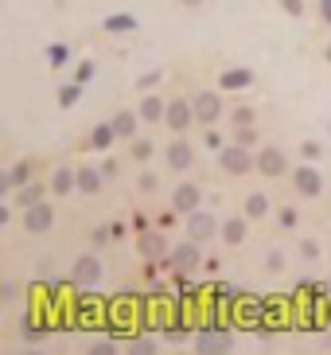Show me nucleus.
<instances>
[{"mask_svg": "<svg viewBox=\"0 0 331 355\" xmlns=\"http://www.w3.org/2000/svg\"><path fill=\"white\" fill-rule=\"evenodd\" d=\"M218 168L226 176H246V172H258V152H249V145H238V141H226L218 148Z\"/></svg>", "mask_w": 331, "mask_h": 355, "instance_id": "f257e3e1", "label": "nucleus"}, {"mask_svg": "<svg viewBox=\"0 0 331 355\" xmlns=\"http://www.w3.org/2000/svg\"><path fill=\"white\" fill-rule=\"evenodd\" d=\"M203 242H195V238H183L179 246H172V254H168V262L164 266H172L176 273H195V270H203Z\"/></svg>", "mask_w": 331, "mask_h": 355, "instance_id": "f03ea898", "label": "nucleus"}, {"mask_svg": "<svg viewBox=\"0 0 331 355\" xmlns=\"http://www.w3.org/2000/svg\"><path fill=\"white\" fill-rule=\"evenodd\" d=\"M102 277H106V266H102L98 250H94V254L74 257V266H71V282L78 285V289H98V285H102Z\"/></svg>", "mask_w": 331, "mask_h": 355, "instance_id": "7ed1b4c3", "label": "nucleus"}, {"mask_svg": "<svg viewBox=\"0 0 331 355\" xmlns=\"http://www.w3.org/2000/svg\"><path fill=\"white\" fill-rule=\"evenodd\" d=\"M293 187H296V196H304V199L323 196V172L316 168V160L296 164V168H293Z\"/></svg>", "mask_w": 331, "mask_h": 355, "instance_id": "20e7f679", "label": "nucleus"}, {"mask_svg": "<svg viewBox=\"0 0 331 355\" xmlns=\"http://www.w3.org/2000/svg\"><path fill=\"white\" fill-rule=\"evenodd\" d=\"M187 219V238H195V242H211V238H218L222 234V222H218V215H211V211H191V215H183Z\"/></svg>", "mask_w": 331, "mask_h": 355, "instance_id": "39448f33", "label": "nucleus"}, {"mask_svg": "<svg viewBox=\"0 0 331 355\" xmlns=\"http://www.w3.org/2000/svg\"><path fill=\"white\" fill-rule=\"evenodd\" d=\"M258 176H293V164H288V157H284V148L277 145H265L258 148Z\"/></svg>", "mask_w": 331, "mask_h": 355, "instance_id": "423d86ee", "label": "nucleus"}, {"mask_svg": "<svg viewBox=\"0 0 331 355\" xmlns=\"http://www.w3.org/2000/svg\"><path fill=\"white\" fill-rule=\"evenodd\" d=\"M191 102H195V117H199L203 129L218 125V117H222V90H199Z\"/></svg>", "mask_w": 331, "mask_h": 355, "instance_id": "0eeeda50", "label": "nucleus"}, {"mask_svg": "<svg viewBox=\"0 0 331 355\" xmlns=\"http://www.w3.org/2000/svg\"><path fill=\"white\" fill-rule=\"evenodd\" d=\"M164 125H168V129H172V133H187L191 125H199V117H195V102H187V98H176V102H168Z\"/></svg>", "mask_w": 331, "mask_h": 355, "instance_id": "6e6552de", "label": "nucleus"}, {"mask_svg": "<svg viewBox=\"0 0 331 355\" xmlns=\"http://www.w3.org/2000/svg\"><path fill=\"white\" fill-rule=\"evenodd\" d=\"M137 250H141L144 262H168V254H172V246H168V238L160 231L137 234Z\"/></svg>", "mask_w": 331, "mask_h": 355, "instance_id": "1a4fd4ad", "label": "nucleus"}, {"mask_svg": "<svg viewBox=\"0 0 331 355\" xmlns=\"http://www.w3.org/2000/svg\"><path fill=\"white\" fill-rule=\"evenodd\" d=\"M55 227V207L51 203H32L24 207V231L27 234H47Z\"/></svg>", "mask_w": 331, "mask_h": 355, "instance_id": "9d476101", "label": "nucleus"}, {"mask_svg": "<svg viewBox=\"0 0 331 355\" xmlns=\"http://www.w3.org/2000/svg\"><path fill=\"white\" fill-rule=\"evenodd\" d=\"M203 207V187L199 184H176L172 192V211L176 215H191V211Z\"/></svg>", "mask_w": 331, "mask_h": 355, "instance_id": "9b49d317", "label": "nucleus"}, {"mask_svg": "<svg viewBox=\"0 0 331 355\" xmlns=\"http://www.w3.org/2000/svg\"><path fill=\"white\" fill-rule=\"evenodd\" d=\"M226 347H230V332H222V328L195 332V352H226Z\"/></svg>", "mask_w": 331, "mask_h": 355, "instance_id": "f8f14e48", "label": "nucleus"}, {"mask_svg": "<svg viewBox=\"0 0 331 355\" xmlns=\"http://www.w3.org/2000/svg\"><path fill=\"white\" fill-rule=\"evenodd\" d=\"M164 160H168V168L172 172H187L191 164H195V148H191L187 141H172L168 152H164Z\"/></svg>", "mask_w": 331, "mask_h": 355, "instance_id": "ddd939ff", "label": "nucleus"}, {"mask_svg": "<svg viewBox=\"0 0 331 355\" xmlns=\"http://www.w3.org/2000/svg\"><path fill=\"white\" fill-rule=\"evenodd\" d=\"M249 222H253V219H249L246 211H242V215H234V219H226L222 222V242L226 246H242L249 238Z\"/></svg>", "mask_w": 331, "mask_h": 355, "instance_id": "4468645a", "label": "nucleus"}, {"mask_svg": "<svg viewBox=\"0 0 331 355\" xmlns=\"http://www.w3.org/2000/svg\"><path fill=\"white\" fill-rule=\"evenodd\" d=\"M253 86V71L249 67H226L218 74V90H249Z\"/></svg>", "mask_w": 331, "mask_h": 355, "instance_id": "2eb2a0df", "label": "nucleus"}, {"mask_svg": "<svg viewBox=\"0 0 331 355\" xmlns=\"http://www.w3.org/2000/svg\"><path fill=\"white\" fill-rule=\"evenodd\" d=\"M137 113H141V122H144V125H156V122H164L168 102H160V98L152 94V90H148V94L141 98V106H137Z\"/></svg>", "mask_w": 331, "mask_h": 355, "instance_id": "dca6fc26", "label": "nucleus"}, {"mask_svg": "<svg viewBox=\"0 0 331 355\" xmlns=\"http://www.w3.org/2000/svg\"><path fill=\"white\" fill-rule=\"evenodd\" d=\"M141 125L144 122H141V113H137V110H117V113H113V129H117L121 141H133Z\"/></svg>", "mask_w": 331, "mask_h": 355, "instance_id": "f3484780", "label": "nucleus"}, {"mask_svg": "<svg viewBox=\"0 0 331 355\" xmlns=\"http://www.w3.org/2000/svg\"><path fill=\"white\" fill-rule=\"evenodd\" d=\"M113 141H121V137H117V129H113V122H106V125H94V129H90V137H86V148L106 152Z\"/></svg>", "mask_w": 331, "mask_h": 355, "instance_id": "a211bd4d", "label": "nucleus"}, {"mask_svg": "<svg viewBox=\"0 0 331 355\" xmlns=\"http://www.w3.org/2000/svg\"><path fill=\"white\" fill-rule=\"evenodd\" d=\"M51 192L55 196H71V192H78V168H55V176H51Z\"/></svg>", "mask_w": 331, "mask_h": 355, "instance_id": "6ab92c4d", "label": "nucleus"}, {"mask_svg": "<svg viewBox=\"0 0 331 355\" xmlns=\"http://www.w3.org/2000/svg\"><path fill=\"white\" fill-rule=\"evenodd\" d=\"M102 180H106V172L102 168H78V196H98L102 192Z\"/></svg>", "mask_w": 331, "mask_h": 355, "instance_id": "aec40b11", "label": "nucleus"}, {"mask_svg": "<svg viewBox=\"0 0 331 355\" xmlns=\"http://www.w3.org/2000/svg\"><path fill=\"white\" fill-rule=\"evenodd\" d=\"M47 187H51V184H47ZM47 187L32 180V184H24V187H16V192H12V203H16V207H32V203H43Z\"/></svg>", "mask_w": 331, "mask_h": 355, "instance_id": "412c9836", "label": "nucleus"}, {"mask_svg": "<svg viewBox=\"0 0 331 355\" xmlns=\"http://www.w3.org/2000/svg\"><path fill=\"white\" fill-rule=\"evenodd\" d=\"M32 184V160H20V164H12L8 168V176H4V192H16V187Z\"/></svg>", "mask_w": 331, "mask_h": 355, "instance_id": "4be33fe9", "label": "nucleus"}, {"mask_svg": "<svg viewBox=\"0 0 331 355\" xmlns=\"http://www.w3.org/2000/svg\"><path fill=\"white\" fill-rule=\"evenodd\" d=\"M242 211H246L253 222L265 219V215H269V196H265V192H249V196H246V207H242Z\"/></svg>", "mask_w": 331, "mask_h": 355, "instance_id": "5701e85b", "label": "nucleus"}, {"mask_svg": "<svg viewBox=\"0 0 331 355\" xmlns=\"http://www.w3.org/2000/svg\"><path fill=\"white\" fill-rule=\"evenodd\" d=\"M152 152H156V145H152V141H144V137H133L129 157L137 160V164H148V160H152Z\"/></svg>", "mask_w": 331, "mask_h": 355, "instance_id": "b1692460", "label": "nucleus"}, {"mask_svg": "<svg viewBox=\"0 0 331 355\" xmlns=\"http://www.w3.org/2000/svg\"><path fill=\"white\" fill-rule=\"evenodd\" d=\"M78 98H82V82H74L71 78V82L59 90V106L62 110H71V106H78Z\"/></svg>", "mask_w": 331, "mask_h": 355, "instance_id": "393cba45", "label": "nucleus"}, {"mask_svg": "<svg viewBox=\"0 0 331 355\" xmlns=\"http://www.w3.org/2000/svg\"><path fill=\"white\" fill-rule=\"evenodd\" d=\"M106 32H133V27H137V16H129V12H117V16H109L106 24Z\"/></svg>", "mask_w": 331, "mask_h": 355, "instance_id": "a878e982", "label": "nucleus"}, {"mask_svg": "<svg viewBox=\"0 0 331 355\" xmlns=\"http://www.w3.org/2000/svg\"><path fill=\"white\" fill-rule=\"evenodd\" d=\"M137 192H141V196H156V192H160V176H156V172H141V176H137Z\"/></svg>", "mask_w": 331, "mask_h": 355, "instance_id": "bb28decb", "label": "nucleus"}, {"mask_svg": "<svg viewBox=\"0 0 331 355\" xmlns=\"http://www.w3.org/2000/svg\"><path fill=\"white\" fill-rule=\"evenodd\" d=\"M284 266H288L284 250H277V246H273L269 254H265V273H284Z\"/></svg>", "mask_w": 331, "mask_h": 355, "instance_id": "cd10ccee", "label": "nucleus"}, {"mask_svg": "<svg viewBox=\"0 0 331 355\" xmlns=\"http://www.w3.org/2000/svg\"><path fill=\"white\" fill-rule=\"evenodd\" d=\"M67 59H71V47H67V43H51V47H47V62H51V67H62Z\"/></svg>", "mask_w": 331, "mask_h": 355, "instance_id": "c85d7f7f", "label": "nucleus"}, {"mask_svg": "<svg viewBox=\"0 0 331 355\" xmlns=\"http://www.w3.org/2000/svg\"><path fill=\"white\" fill-rule=\"evenodd\" d=\"M234 141L238 145H258V129H253V125H234Z\"/></svg>", "mask_w": 331, "mask_h": 355, "instance_id": "c756f323", "label": "nucleus"}, {"mask_svg": "<svg viewBox=\"0 0 331 355\" xmlns=\"http://www.w3.org/2000/svg\"><path fill=\"white\" fill-rule=\"evenodd\" d=\"M300 257H304V262H319V242L316 238H300Z\"/></svg>", "mask_w": 331, "mask_h": 355, "instance_id": "7c9ffc66", "label": "nucleus"}, {"mask_svg": "<svg viewBox=\"0 0 331 355\" xmlns=\"http://www.w3.org/2000/svg\"><path fill=\"white\" fill-rule=\"evenodd\" d=\"M203 145L211 148V152H218V148H222L226 141H222V133H218V129H214V125H207V133H203Z\"/></svg>", "mask_w": 331, "mask_h": 355, "instance_id": "2f4dec72", "label": "nucleus"}, {"mask_svg": "<svg viewBox=\"0 0 331 355\" xmlns=\"http://www.w3.org/2000/svg\"><path fill=\"white\" fill-rule=\"evenodd\" d=\"M160 78H164V71H160V67H156V71H144L141 78H137V86H141L144 94H148V90H152V86L160 82Z\"/></svg>", "mask_w": 331, "mask_h": 355, "instance_id": "473e14b6", "label": "nucleus"}, {"mask_svg": "<svg viewBox=\"0 0 331 355\" xmlns=\"http://www.w3.org/2000/svg\"><path fill=\"white\" fill-rule=\"evenodd\" d=\"M300 157H304V160H319V157H323V145H319V141H300Z\"/></svg>", "mask_w": 331, "mask_h": 355, "instance_id": "72a5a7b5", "label": "nucleus"}, {"mask_svg": "<svg viewBox=\"0 0 331 355\" xmlns=\"http://www.w3.org/2000/svg\"><path fill=\"white\" fill-rule=\"evenodd\" d=\"M90 238H94V250H102V246L113 242V227H94V234H90Z\"/></svg>", "mask_w": 331, "mask_h": 355, "instance_id": "f704fd0d", "label": "nucleus"}, {"mask_svg": "<svg viewBox=\"0 0 331 355\" xmlns=\"http://www.w3.org/2000/svg\"><path fill=\"white\" fill-rule=\"evenodd\" d=\"M230 122L234 125H253V110H249V106H234V110H230Z\"/></svg>", "mask_w": 331, "mask_h": 355, "instance_id": "c9c22d12", "label": "nucleus"}, {"mask_svg": "<svg viewBox=\"0 0 331 355\" xmlns=\"http://www.w3.org/2000/svg\"><path fill=\"white\" fill-rule=\"evenodd\" d=\"M90 78H94V59H82L78 62V71H74V82H90Z\"/></svg>", "mask_w": 331, "mask_h": 355, "instance_id": "e433bc0d", "label": "nucleus"}, {"mask_svg": "<svg viewBox=\"0 0 331 355\" xmlns=\"http://www.w3.org/2000/svg\"><path fill=\"white\" fill-rule=\"evenodd\" d=\"M277 219H281L284 231H293L296 222H300V215H296V207H281V211H277Z\"/></svg>", "mask_w": 331, "mask_h": 355, "instance_id": "4c0bfd02", "label": "nucleus"}, {"mask_svg": "<svg viewBox=\"0 0 331 355\" xmlns=\"http://www.w3.org/2000/svg\"><path fill=\"white\" fill-rule=\"evenodd\" d=\"M43 336V324L36 317H24V340H39Z\"/></svg>", "mask_w": 331, "mask_h": 355, "instance_id": "58836bf2", "label": "nucleus"}, {"mask_svg": "<svg viewBox=\"0 0 331 355\" xmlns=\"http://www.w3.org/2000/svg\"><path fill=\"white\" fill-rule=\"evenodd\" d=\"M281 8L296 20V16H304V0H281Z\"/></svg>", "mask_w": 331, "mask_h": 355, "instance_id": "ea45409f", "label": "nucleus"}, {"mask_svg": "<svg viewBox=\"0 0 331 355\" xmlns=\"http://www.w3.org/2000/svg\"><path fill=\"white\" fill-rule=\"evenodd\" d=\"M86 347H90L94 355H109V352H113V343H109V340H90Z\"/></svg>", "mask_w": 331, "mask_h": 355, "instance_id": "a19ab883", "label": "nucleus"}, {"mask_svg": "<svg viewBox=\"0 0 331 355\" xmlns=\"http://www.w3.org/2000/svg\"><path fill=\"white\" fill-rule=\"evenodd\" d=\"M0 301H16V285L12 282H0Z\"/></svg>", "mask_w": 331, "mask_h": 355, "instance_id": "79ce46f5", "label": "nucleus"}, {"mask_svg": "<svg viewBox=\"0 0 331 355\" xmlns=\"http://www.w3.org/2000/svg\"><path fill=\"white\" fill-rule=\"evenodd\" d=\"M319 16H323V24L331 27V0H319Z\"/></svg>", "mask_w": 331, "mask_h": 355, "instance_id": "37998d69", "label": "nucleus"}, {"mask_svg": "<svg viewBox=\"0 0 331 355\" xmlns=\"http://www.w3.org/2000/svg\"><path fill=\"white\" fill-rule=\"evenodd\" d=\"M133 347H137V352H152V347H156V340H148V336H144V340H137Z\"/></svg>", "mask_w": 331, "mask_h": 355, "instance_id": "c03bdc74", "label": "nucleus"}, {"mask_svg": "<svg viewBox=\"0 0 331 355\" xmlns=\"http://www.w3.org/2000/svg\"><path fill=\"white\" fill-rule=\"evenodd\" d=\"M102 172H106V180H109V176H117V160H106V164H102Z\"/></svg>", "mask_w": 331, "mask_h": 355, "instance_id": "a18cd8bd", "label": "nucleus"}, {"mask_svg": "<svg viewBox=\"0 0 331 355\" xmlns=\"http://www.w3.org/2000/svg\"><path fill=\"white\" fill-rule=\"evenodd\" d=\"M179 4H187V8H199L203 0H179Z\"/></svg>", "mask_w": 331, "mask_h": 355, "instance_id": "49530a36", "label": "nucleus"}, {"mask_svg": "<svg viewBox=\"0 0 331 355\" xmlns=\"http://www.w3.org/2000/svg\"><path fill=\"white\" fill-rule=\"evenodd\" d=\"M323 59H328V62H331V43H328V47H323Z\"/></svg>", "mask_w": 331, "mask_h": 355, "instance_id": "de8ad7c7", "label": "nucleus"}, {"mask_svg": "<svg viewBox=\"0 0 331 355\" xmlns=\"http://www.w3.org/2000/svg\"><path fill=\"white\" fill-rule=\"evenodd\" d=\"M328 133H331V122H328Z\"/></svg>", "mask_w": 331, "mask_h": 355, "instance_id": "09e8293b", "label": "nucleus"}]
</instances>
